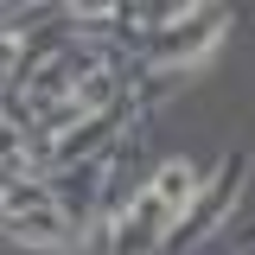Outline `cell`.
Wrapping results in <instances>:
<instances>
[{
    "instance_id": "5",
    "label": "cell",
    "mask_w": 255,
    "mask_h": 255,
    "mask_svg": "<svg viewBox=\"0 0 255 255\" xmlns=\"http://www.w3.org/2000/svg\"><path fill=\"white\" fill-rule=\"evenodd\" d=\"M19 70H26V51H19V38H13V32L0 26V83H6V77H19Z\"/></svg>"
},
{
    "instance_id": "3",
    "label": "cell",
    "mask_w": 255,
    "mask_h": 255,
    "mask_svg": "<svg viewBox=\"0 0 255 255\" xmlns=\"http://www.w3.org/2000/svg\"><path fill=\"white\" fill-rule=\"evenodd\" d=\"M217 19H223L217 6H211V13H191L179 32L159 38V58H198V51H211V45H217Z\"/></svg>"
},
{
    "instance_id": "2",
    "label": "cell",
    "mask_w": 255,
    "mask_h": 255,
    "mask_svg": "<svg viewBox=\"0 0 255 255\" xmlns=\"http://www.w3.org/2000/svg\"><path fill=\"white\" fill-rule=\"evenodd\" d=\"M0 236H13V243H38V249H64V243H70V223H64L58 211H19V217L0 211Z\"/></svg>"
},
{
    "instance_id": "4",
    "label": "cell",
    "mask_w": 255,
    "mask_h": 255,
    "mask_svg": "<svg viewBox=\"0 0 255 255\" xmlns=\"http://www.w3.org/2000/svg\"><path fill=\"white\" fill-rule=\"evenodd\" d=\"M159 198V204H166V211H172V217H179V211H185L191 198H198V172H191L185 159H166V166H159L153 172V185H147Z\"/></svg>"
},
{
    "instance_id": "1",
    "label": "cell",
    "mask_w": 255,
    "mask_h": 255,
    "mask_svg": "<svg viewBox=\"0 0 255 255\" xmlns=\"http://www.w3.org/2000/svg\"><path fill=\"white\" fill-rule=\"evenodd\" d=\"M102 172H109L102 159H83V166H64V172H58L64 185H51V198H58V217L64 223H83V217H90L96 191H102Z\"/></svg>"
}]
</instances>
